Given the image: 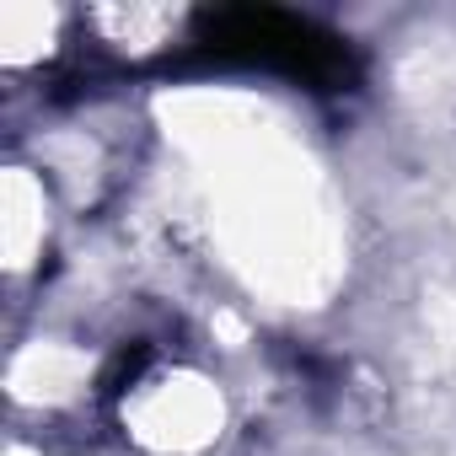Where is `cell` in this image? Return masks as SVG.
Wrapping results in <instances>:
<instances>
[{
  "label": "cell",
  "mask_w": 456,
  "mask_h": 456,
  "mask_svg": "<svg viewBox=\"0 0 456 456\" xmlns=\"http://www.w3.org/2000/svg\"><path fill=\"white\" fill-rule=\"evenodd\" d=\"M204 44L215 54H248V60H285L301 76H333L338 70V49L333 38L274 17V12H232V17H209Z\"/></svg>",
  "instance_id": "6da1fadb"
}]
</instances>
